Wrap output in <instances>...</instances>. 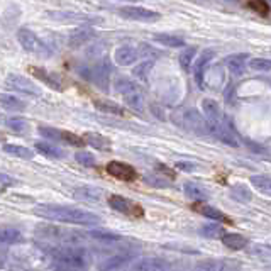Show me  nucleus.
<instances>
[{"mask_svg":"<svg viewBox=\"0 0 271 271\" xmlns=\"http://www.w3.org/2000/svg\"><path fill=\"white\" fill-rule=\"evenodd\" d=\"M34 214L46 220L63 222V224H76V225H97L100 220L99 215L92 214L88 210L75 209L66 205H37Z\"/></svg>","mask_w":271,"mask_h":271,"instance_id":"nucleus-1","label":"nucleus"},{"mask_svg":"<svg viewBox=\"0 0 271 271\" xmlns=\"http://www.w3.org/2000/svg\"><path fill=\"white\" fill-rule=\"evenodd\" d=\"M55 258L60 261V263L71 266V268H83V266L88 264V253L83 248H73V246H66V248L56 249Z\"/></svg>","mask_w":271,"mask_h":271,"instance_id":"nucleus-2","label":"nucleus"},{"mask_svg":"<svg viewBox=\"0 0 271 271\" xmlns=\"http://www.w3.org/2000/svg\"><path fill=\"white\" fill-rule=\"evenodd\" d=\"M109 205L112 207L115 212H120V214H124V215L134 217V219L144 215V210L139 203H136L132 200H129V198L120 197V195H110L109 197Z\"/></svg>","mask_w":271,"mask_h":271,"instance_id":"nucleus-3","label":"nucleus"},{"mask_svg":"<svg viewBox=\"0 0 271 271\" xmlns=\"http://www.w3.org/2000/svg\"><path fill=\"white\" fill-rule=\"evenodd\" d=\"M107 173L110 176H114L115 180H120V182H134L138 178V171L130 166L127 163H122V161H110L107 166Z\"/></svg>","mask_w":271,"mask_h":271,"instance_id":"nucleus-4","label":"nucleus"},{"mask_svg":"<svg viewBox=\"0 0 271 271\" xmlns=\"http://www.w3.org/2000/svg\"><path fill=\"white\" fill-rule=\"evenodd\" d=\"M192 209L195 212H198V214H202L203 217H209V219H214V220H220V222H224V224H232L231 217H227L224 212L217 210L215 207L203 205V203H195Z\"/></svg>","mask_w":271,"mask_h":271,"instance_id":"nucleus-5","label":"nucleus"},{"mask_svg":"<svg viewBox=\"0 0 271 271\" xmlns=\"http://www.w3.org/2000/svg\"><path fill=\"white\" fill-rule=\"evenodd\" d=\"M83 139L86 144L94 146L95 149H100V151H110V148H112V144H110V141L105 136L97 134V132H85Z\"/></svg>","mask_w":271,"mask_h":271,"instance_id":"nucleus-6","label":"nucleus"},{"mask_svg":"<svg viewBox=\"0 0 271 271\" xmlns=\"http://www.w3.org/2000/svg\"><path fill=\"white\" fill-rule=\"evenodd\" d=\"M222 244L225 248H229L232 251H239V249H244L248 246V239L243 237L241 234H236V232H231V234H225L222 236Z\"/></svg>","mask_w":271,"mask_h":271,"instance_id":"nucleus-7","label":"nucleus"},{"mask_svg":"<svg viewBox=\"0 0 271 271\" xmlns=\"http://www.w3.org/2000/svg\"><path fill=\"white\" fill-rule=\"evenodd\" d=\"M241 4L261 17H268L271 14V7L266 0H241Z\"/></svg>","mask_w":271,"mask_h":271,"instance_id":"nucleus-8","label":"nucleus"},{"mask_svg":"<svg viewBox=\"0 0 271 271\" xmlns=\"http://www.w3.org/2000/svg\"><path fill=\"white\" fill-rule=\"evenodd\" d=\"M251 185H253L259 193L271 197V176L254 175V176H251Z\"/></svg>","mask_w":271,"mask_h":271,"instance_id":"nucleus-9","label":"nucleus"},{"mask_svg":"<svg viewBox=\"0 0 271 271\" xmlns=\"http://www.w3.org/2000/svg\"><path fill=\"white\" fill-rule=\"evenodd\" d=\"M4 153L11 154V156H16V158H22V159H32L34 158V153L31 151V149L17 146V144H4Z\"/></svg>","mask_w":271,"mask_h":271,"instance_id":"nucleus-10","label":"nucleus"},{"mask_svg":"<svg viewBox=\"0 0 271 271\" xmlns=\"http://www.w3.org/2000/svg\"><path fill=\"white\" fill-rule=\"evenodd\" d=\"M164 263L161 259H141L134 264V271H161Z\"/></svg>","mask_w":271,"mask_h":271,"instance_id":"nucleus-11","label":"nucleus"},{"mask_svg":"<svg viewBox=\"0 0 271 271\" xmlns=\"http://www.w3.org/2000/svg\"><path fill=\"white\" fill-rule=\"evenodd\" d=\"M94 105L102 112H109V114H115V115H125V110L120 107V105L114 104V102H107V100H94Z\"/></svg>","mask_w":271,"mask_h":271,"instance_id":"nucleus-12","label":"nucleus"},{"mask_svg":"<svg viewBox=\"0 0 271 271\" xmlns=\"http://www.w3.org/2000/svg\"><path fill=\"white\" fill-rule=\"evenodd\" d=\"M21 232L17 229H12V227H4L2 231H0V241H2L4 244H14L17 243V241H21Z\"/></svg>","mask_w":271,"mask_h":271,"instance_id":"nucleus-13","label":"nucleus"},{"mask_svg":"<svg viewBox=\"0 0 271 271\" xmlns=\"http://www.w3.org/2000/svg\"><path fill=\"white\" fill-rule=\"evenodd\" d=\"M183 190H185V193L188 197H192V198H198V200H205L207 197V190H203L202 187H198L195 185V183H187L185 187H183Z\"/></svg>","mask_w":271,"mask_h":271,"instance_id":"nucleus-14","label":"nucleus"},{"mask_svg":"<svg viewBox=\"0 0 271 271\" xmlns=\"http://www.w3.org/2000/svg\"><path fill=\"white\" fill-rule=\"evenodd\" d=\"M36 149L39 153L46 154V156H50V158H63V151H61V149L56 148V146H51V144H48V143H37L36 144Z\"/></svg>","mask_w":271,"mask_h":271,"instance_id":"nucleus-15","label":"nucleus"},{"mask_svg":"<svg viewBox=\"0 0 271 271\" xmlns=\"http://www.w3.org/2000/svg\"><path fill=\"white\" fill-rule=\"evenodd\" d=\"M88 234L94 237L97 241H104V243H110V241H119L120 236L114 234V232H107V231H100V229H95L88 232Z\"/></svg>","mask_w":271,"mask_h":271,"instance_id":"nucleus-16","label":"nucleus"},{"mask_svg":"<svg viewBox=\"0 0 271 271\" xmlns=\"http://www.w3.org/2000/svg\"><path fill=\"white\" fill-rule=\"evenodd\" d=\"M78 197L81 198H88V200H99L100 195H102V190L100 188H94V187H81L76 190Z\"/></svg>","mask_w":271,"mask_h":271,"instance_id":"nucleus-17","label":"nucleus"},{"mask_svg":"<svg viewBox=\"0 0 271 271\" xmlns=\"http://www.w3.org/2000/svg\"><path fill=\"white\" fill-rule=\"evenodd\" d=\"M125 263V256H114L105 261L104 264H100V269L102 271H112V269H117L119 266H122Z\"/></svg>","mask_w":271,"mask_h":271,"instance_id":"nucleus-18","label":"nucleus"},{"mask_svg":"<svg viewBox=\"0 0 271 271\" xmlns=\"http://www.w3.org/2000/svg\"><path fill=\"white\" fill-rule=\"evenodd\" d=\"M75 159L78 163H81V166H86V168H94L95 166V156L92 153L78 151L75 154Z\"/></svg>","mask_w":271,"mask_h":271,"instance_id":"nucleus-19","label":"nucleus"},{"mask_svg":"<svg viewBox=\"0 0 271 271\" xmlns=\"http://www.w3.org/2000/svg\"><path fill=\"white\" fill-rule=\"evenodd\" d=\"M61 141H65V143H68V144H71V146H83L85 139H83V138H80V136H75V134H71V132H65V130H63V134H61Z\"/></svg>","mask_w":271,"mask_h":271,"instance_id":"nucleus-20","label":"nucleus"},{"mask_svg":"<svg viewBox=\"0 0 271 271\" xmlns=\"http://www.w3.org/2000/svg\"><path fill=\"white\" fill-rule=\"evenodd\" d=\"M200 232H202V236H205V237H217V236L225 234L224 229L219 225H205V227H202Z\"/></svg>","mask_w":271,"mask_h":271,"instance_id":"nucleus-21","label":"nucleus"},{"mask_svg":"<svg viewBox=\"0 0 271 271\" xmlns=\"http://www.w3.org/2000/svg\"><path fill=\"white\" fill-rule=\"evenodd\" d=\"M39 134H41V136H44L46 139H58V141H61V134H63V130L51 129V127H39Z\"/></svg>","mask_w":271,"mask_h":271,"instance_id":"nucleus-22","label":"nucleus"},{"mask_svg":"<svg viewBox=\"0 0 271 271\" xmlns=\"http://www.w3.org/2000/svg\"><path fill=\"white\" fill-rule=\"evenodd\" d=\"M236 188H237V190L241 192V202H244V200L248 202V200H251V193H249V190H248V188H246V187H243V185H236ZM236 188L232 187L231 190H232V192H236ZM232 197H234V198H237V193H232Z\"/></svg>","mask_w":271,"mask_h":271,"instance_id":"nucleus-23","label":"nucleus"},{"mask_svg":"<svg viewBox=\"0 0 271 271\" xmlns=\"http://www.w3.org/2000/svg\"><path fill=\"white\" fill-rule=\"evenodd\" d=\"M11 129L17 130V132H21V130L26 129V122H22V120H11Z\"/></svg>","mask_w":271,"mask_h":271,"instance_id":"nucleus-24","label":"nucleus"},{"mask_svg":"<svg viewBox=\"0 0 271 271\" xmlns=\"http://www.w3.org/2000/svg\"><path fill=\"white\" fill-rule=\"evenodd\" d=\"M176 168L182 169V171H193V169H195V164H193V163L180 161V163H176Z\"/></svg>","mask_w":271,"mask_h":271,"instance_id":"nucleus-25","label":"nucleus"},{"mask_svg":"<svg viewBox=\"0 0 271 271\" xmlns=\"http://www.w3.org/2000/svg\"><path fill=\"white\" fill-rule=\"evenodd\" d=\"M0 178H2V190H6L9 185H14V183H16V182L12 180V178H9L7 175H4V173L0 175Z\"/></svg>","mask_w":271,"mask_h":271,"instance_id":"nucleus-26","label":"nucleus"}]
</instances>
